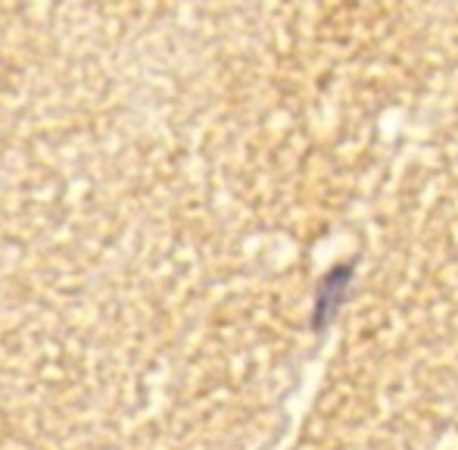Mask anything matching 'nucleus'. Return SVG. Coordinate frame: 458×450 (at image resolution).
<instances>
[]
</instances>
